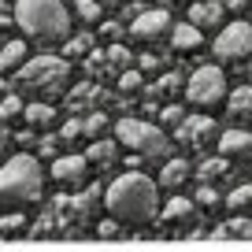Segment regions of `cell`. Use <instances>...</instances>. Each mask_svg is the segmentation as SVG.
I'll return each instance as SVG.
<instances>
[{
	"label": "cell",
	"mask_w": 252,
	"mask_h": 252,
	"mask_svg": "<svg viewBox=\"0 0 252 252\" xmlns=\"http://www.w3.org/2000/svg\"><path fill=\"white\" fill-rule=\"evenodd\" d=\"M104 208L123 226H149L159 219V186L137 171H126L104 189Z\"/></svg>",
	"instance_id": "cell-1"
},
{
	"label": "cell",
	"mask_w": 252,
	"mask_h": 252,
	"mask_svg": "<svg viewBox=\"0 0 252 252\" xmlns=\"http://www.w3.org/2000/svg\"><path fill=\"white\" fill-rule=\"evenodd\" d=\"M15 23L33 41L71 37V11L63 8V0H15Z\"/></svg>",
	"instance_id": "cell-2"
},
{
	"label": "cell",
	"mask_w": 252,
	"mask_h": 252,
	"mask_svg": "<svg viewBox=\"0 0 252 252\" xmlns=\"http://www.w3.org/2000/svg\"><path fill=\"white\" fill-rule=\"evenodd\" d=\"M41 186H45V174L41 163L26 152L11 156L8 163L0 167V212L8 208H26L41 197Z\"/></svg>",
	"instance_id": "cell-3"
},
{
	"label": "cell",
	"mask_w": 252,
	"mask_h": 252,
	"mask_svg": "<svg viewBox=\"0 0 252 252\" xmlns=\"http://www.w3.org/2000/svg\"><path fill=\"white\" fill-rule=\"evenodd\" d=\"M115 141L130 152H141V156H152V159H167L171 145H167V134L159 130L156 123H145V119H119L115 123Z\"/></svg>",
	"instance_id": "cell-4"
},
{
	"label": "cell",
	"mask_w": 252,
	"mask_h": 252,
	"mask_svg": "<svg viewBox=\"0 0 252 252\" xmlns=\"http://www.w3.org/2000/svg\"><path fill=\"white\" fill-rule=\"evenodd\" d=\"M186 100L197 104V108H215V104H226V74L215 67V63H204L189 74L186 82Z\"/></svg>",
	"instance_id": "cell-5"
},
{
	"label": "cell",
	"mask_w": 252,
	"mask_h": 252,
	"mask_svg": "<svg viewBox=\"0 0 252 252\" xmlns=\"http://www.w3.org/2000/svg\"><path fill=\"white\" fill-rule=\"evenodd\" d=\"M67 82V60L60 56H33L19 71V86L23 89H52Z\"/></svg>",
	"instance_id": "cell-6"
},
{
	"label": "cell",
	"mask_w": 252,
	"mask_h": 252,
	"mask_svg": "<svg viewBox=\"0 0 252 252\" xmlns=\"http://www.w3.org/2000/svg\"><path fill=\"white\" fill-rule=\"evenodd\" d=\"M212 52L219 56L222 63H237L245 56H252V26L249 23H230L215 33L212 41Z\"/></svg>",
	"instance_id": "cell-7"
},
{
	"label": "cell",
	"mask_w": 252,
	"mask_h": 252,
	"mask_svg": "<svg viewBox=\"0 0 252 252\" xmlns=\"http://www.w3.org/2000/svg\"><path fill=\"white\" fill-rule=\"evenodd\" d=\"M130 33L137 41H159L163 33H171V11L163 8H141L130 23Z\"/></svg>",
	"instance_id": "cell-8"
},
{
	"label": "cell",
	"mask_w": 252,
	"mask_h": 252,
	"mask_svg": "<svg viewBox=\"0 0 252 252\" xmlns=\"http://www.w3.org/2000/svg\"><path fill=\"white\" fill-rule=\"evenodd\" d=\"M222 15H226V8H222L219 0H197V4L189 8V23L197 26L200 33L204 30H222Z\"/></svg>",
	"instance_id": "cell-9"
},
{
	"label": "cell",
	"mask_w": 252,
	"mask_h": 252,
	"mask_svg": "<svg viewBox=\"0 0 252 252\" xmlns=\"http://www.w3.org/2000/svg\"><path fill=\"white\" fill-rule=\"evenodd\" d=\"M86 171H89L86 156H60V159H52V178L60 182V186H78V182L86 178Z\"/></svg>",
	"instance_id": "cell-10"
},
{
	"label": "cell",
	"mask_w": 252,
	"mask_h": 252,
	"mask_svg": "<svg viewBox=\"0 0 252 252\" xmlns=\"http://www.w3.org/2000/svg\"><path fill=\"white\" fill-rule=\"evenodd\" d=\"M219 152L230 159H245V163H252V134H245V130H226V134L219 137Z\"/></svg>",
	"instance_id": "cell-11"
},
{
	"label": "cell",
	"mask_w": 252,
	"mask_h": 252,
	"mask_svg": "<svg viewBox=\"0 0 252 252\" xmlns=\"http://www.w3.org/2000/svg\"><path fill=\"white\" fill-rule=\"evenodd\" d=\"M212 130H215V123L208 115H186L178 123V141H186V145H200V141H208L212 137Z\"/></svg>",
	"instance_id": "cell-12"
},
{
	"label": "cell",
	"mask_w": 252,
	"mask_h": 252,
	"mask_svg": "<svg viewBox=\"0 0 252 252\" xmlns=\"http://www.w3.org/2000/svg\"><path fill=\"white\" fill-rule=\"evenodd\" d=\"M200 41H204V33H200L193 23L171 26V48H174V52H197Z\"/></svg>",
	"instance_id": "cell-13"
},
{
	"label": "cell",
	"mask_w": 252,
	"mask_h": 252,
	"mask_svg": "<svg viewBox=\"0 0 252 252\" xmlns=\"http://www.w3.org/2000/svg\"><path fill=\"white\" fill-rule=\"evenodd\" d=\"M159 215H163V222H171V226H186V222L197 219V208H193V200H167V208H159Z\"/></svg>",
	"instance_id": "cell-14"
},
{
	"label": "cell",
	"mask_w": 252,
	"mask_h": 252,
	"mask_svg": "<svg viewBox=\"0 0 252 252\" xmlns=\"http://www.w3.org/2000/svg\"><path fill=\"white\" fill-rule=\"evenodd\" d=\"M26 63V41H8L0 48V74H19Z\"/></svg>",
	"instance_id": "cell-15"
},
{
	"label": "cell",
	"mask_w": 252,
	"mask_h": 252,
	"mask_svg": "<svg viewBox=\"0 0 252 252\" xmlns=\"http://www.w3.org/2000/svg\"><path fill=\"white\" fill-rule=\"evenodd\" d=\"M186 178H189V163L178 159V156H171L163 163V171H159V186H167V189H178Z\"/></svg>",
	"instance_id": "cell-16"
},
{
	"label": "cell",
	"mask_w": 252,
	"mask_h": 252,
	"mask_svg": "<svg viewBox=\"0 0 252 252\" xmlns=\"http://www.w3.org/2000/svg\"><path fill=\"white\" fill-rule=\"evenodd\" d=\"M23 115H26V123H30L33 130H45V126H52L56 111H52V104H41V100H33V104H26V108H23Z\"/></svg>",
	"instance_id": "cell-17"
},
{
	"label": "cell",
	"mask_w": 252,
	"mask_h": 252,
	"mask_svg": "<svg viewBox=\"0 0 252 252\" xmlns=\"http://www.w3.org/2000/svg\"><path fill=\"white\" fill-rule=\"evenodd\" d=\"M226 108H230V115H234V119L249 115V111H252V86L234 89V93H230V100H226Z\"/></svg>",
	"instance_id": "cell-18"
},
{
	"label": "cell",
	"mask_w": 252,
	"mask_h": 252,
	"mask_svg": "<svg viewBox=\"0 0 252 252\" xmlns=\"http://www.w3.org/2000/svg\"><path fill=\"white\" fill-rule=\"evenodd\" d=\"M115 156H119V145L115 141H93V145H89V152H86L89 163H111Z\"/></svg>",
	"instance_id": "cell-19"
},
{
	"label": "cell",
	"mask_w": 252,
	"mask_h": 252,
	"mask_svg": "<svg viewBox=\"0 0 252 252\" xmlns=\"http://www.w3.org/2000/svg\"><path fill=\"white\" fill-rule=\"evenodd\" d=\"M108 67H111V71H119V74L130 71V52H126L123 45H111L108 48Z\"/></svg>",
	"instance_id": "cell-20"
},
{
	"label": "cell",
	"mask_w": 252,
	"mask_h": 252,
	"mask_svg": "<svg viewBox=\"0 0 252 252\" xmlns=\"http://www.w3.org/2000/svg\"><path fill=\"white\" fill-rule=\"evenodd\" d=\"M230 208H234V212H249L252 215V186L234 189V193H230Z\"/></svg>",
	"instance_id": "cell-21"
},
{
	"label": "cell",
	"mask_w": 252,
	"mask_h": 252,
	"mask_svg": "<svg viewBox=\"0 0 252 252\" xmlns=\"http://www.w3.org/2000/svg\"><path fill=\"white\" fill-rule=\"evenodd\" d=\"M74 11H78L82 23H100V4H96V0H78Z\"/></svg>",
	"instance_id": "cell-22"
},
{
	"label": "cell",
	"mask_w": 252,
	"mask_h": 252,
	"mask_svg": "<svg viewBox=\"0 0 252 252\" xmlns=\"http://www.w3.org/2000/svg\"><path fill=\"white\" fill-rule=\"evenodd\" d=\"M141 82H145L141 71H134V67L119 74V89H123V93H134V89H141Z\"/></svg>",
	"instance_id": "cell-23"
},
{
	"label": "cell",
	"mask_w": 252,
	"mask_h": 252,
	"mask_svg": "<svg viewBox=\"0 0 252 252\" xmlns=\"http://www.w3.org/2000/svg\"><path fill=\"white\" fill-rule=\"evenodd\" d=\"M82 130H86L89 137H100L104 130H108V115H89L86 123H82Z\"/></svg>",
	"instance_id": "cell-24"
},
{
	"label": "cell",
	"mask_w": 252,
	"mask_h": 252,
	"mask_svg": "<svg viewBox=\"0 0 252 252\" xmlns=\"http://www.w3.org/2000/svg\"><path fill=\"white\" fill-rule=\"evenodd\" d=\"M19 111H23V100H19V96H4V100H0V119H15Z\"/></svg>",
	"instance_id": "cell-25"
},
{
	"label": "cell",
	"mask_w": 252,
	"mask_h": 252,
	"mask_svg": "<svg viewBox=\"0 0 252 252\" xmlns=\"http://www.w3.org/2000/svg\"><path fill=\"white\" fill-rule=\"evenodd\" d=\"M60 134H63V141H74V137H82V134H86V130H82V123H78V119H71V123L63 126Z\"/></svg>",
	"instance_id": "cell-26"
},
{
	"label": "cell",
	"mask_w": 252,
	"mask_h": 252,
	"mask_svg": "<svg viewBox=\"0 0 252 252\" xmlns=\"http://www.w3.org/2000/svg\"><path fill=\"white\" fill-rule=\"evenodd\" d=\"M226 234H249V237H252V219H237V222H230Z\"/></svg>",
	"instance_id": "cell-27"
},
{
	"label": "cell",
	"mask_w": 252,
	"mask_h": 252,
	"mask_svg": "<svg viewBox=\"0 0 252 252\" xmlns=\"http://www.w3.org/2000/svg\"><path fill=\"white\" fill-rule=\"evenodd\" d=\"M182 119H186V115H182V108H163V123H167V126H174V130H178Z\"/></svg>",
	"instance_id": "cell-28"
},
{
	"label": "cell",
	"mask_w": 252,
	"mask_h": 252,
	"mask_svg": "<svg viewBox=\"0 0 252 252\" xmlns=\"http://www.w3.org/2000/svg\"><path fill=\"white\" fill-rule=\"evenodd\" d=\"M89 48V37H74V41H67V52H86Z\"/></svg>",
	"instance_id": "cell-29"
},
{
	"label": "cell",
	"mask_w": 252,
	"mask_h": 252,
	"mask_svg": "<svg viewBox=\"0 0 252 252\" xmlns=\"http://www.w3.org/2000/svg\"><path fill=\"white\" fill-rule=\"evenodd\" d=\"M200 200H204V204H215V200H219V197H215L212 189H200Z\"/></svg>",
	"instance_id": "cell-30"
},
{
	"label": "cell",
	"mask_w": 252,
	"mask_h": 252,
	"mask_svg": "<svg viewBox=\"0 0 252 252\" xmlns=\"http://www.w3.org/2000/svg\"><path fill=\"white\" fill-rule=\"evenodd\" d=\"M96 4H123V0H96Z\"/></svg>",
	"instance_id": "cell-31"
},
{
	"label": "cell",
	"mask_w": 252,
	"mask_h": 252,
	"mask_svg": "<svg viewBox=\"0 0 252 252\" xmlns=\"http://www.w3.org/2000/svg\"><path fill=\"white\" fill-rule=\"evenodd\" d=\"M0 156H4V149H0Z\"/></svg>",
	"instance_id": "cell-32"
},
{
	"label": "cell",
	"mask_w": 252,
	"mask_h": 252,
	"mask_svg": "<svg viewBox=\"0 0 252 252\" xmlns=\"http://www.w3.org/2000/svg\"><path fill=\"white\" fill-rule=\"evenodd\" d=\"M193 4H197V0H193Z\"/></svg>",
	"instance_id": "cell-33"
}]
</instances>
